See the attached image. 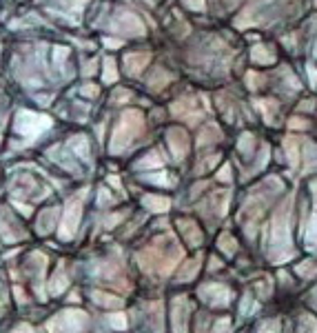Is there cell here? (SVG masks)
Returning <instances> with one entry per match:
<instances>
[{"instance_id": "1", "label": "cell", "mask_w": 317, "mask_h": 333, "mask_svg": "<svg viewBox=\"0 0 317 333\" xmlns=\"http://www.w3.org/2000/svg\"><path fill=\"white\" fill-rule=\"evenodd\" d=\"M142 127H144V118H142V113L140 111H127L125 116H122L118 129L113 131V138H111V151L113 154H118V151H122L127 145H131L133 138H138L142 133Z\"/></svg>"}, {"instance_id": "2", "label": "cell", "mask_w": 317, "mask_h": 333, "mask_svg": "<svg viewBox=\"0 0 317 333\" xmlns=\"http://www.w3.org/2000/svg\"><path fill=\"white\" fill-rule=\"evenodd\" d=\"M51 127V118L42 116V113H34L22 109L16 116V129L20 136H25L27 140H36L40 133H45Z\"/></svg>"}, {"instance_id": "3", "label": "cell", "mask_w": 317, "mask_h": 333, "mask_svg": "<svg viewBox=\"0 0 317 333\" xmlns=\"http://www.w3.org/2000/svg\"><path fill=\"white\" fill-rule=\"evenodd\" d=\"M111 29H116L120 33H127V36H140V33H144V25L140 22L138 16L125 11L111 22Z\"/></svg>"}, {"instance_id": "4", "label": "cell", "mask_w": 317, "mask_h": 333, "mask_svg": "<svg viewBox=\"0 0 317 333\" xmlns=\"http://www.w3.org/2000/svg\"><path fill=\"white\" fill-rule=\"evenodd\" d=\"M171 111L180 118H187L191 125H195L202 116V113L197 111V100L195 98H184V100H180V102H173Z\"/></svg>"}, {"instance_id": "5", "label": "cell", "mask_w": 317, "mask_h": 333, "mask_svg": "<svg viewBox=\"0 0 317 333\" xmlns=\"http://www.w3.org/2000/svg\"><path fill=\"white\" fill-rule=\"evenodd\" d=\"M169 145H171L176 158L182 160L184 156H187V151H189V138H187V133L180 131V129H171V131H169Z\"/></svg>"}, {"instance_id": "6", "label": "cell", "mask_w": 317, "mask_h": 333, "mask_svg": "<svg viewBox=\"0 0 317 333\" xmlns=\"http://www.w3.org/2000/svg\"><path fill=\"white\" fill-rule=\"evenodd\" d=\"M78 218H80V202H71L69 209H67V218H64V225L60 233L63 238H69L71 231H75V225H78Z\"/></svg>"}, {"instance_id": "7", "label": "cell", "mask_w": 317, "mask_h": 333, "mask_svg": "<svg viewBox=\"0 0 317 333\" xmlns=\"http://www.w3.org/2000/svg\"><path fill=\"white\" fill-rule=\"evenodd\" d=\"M146 63H149V54H131L125 58V65H127V71L131 76H138L144 71Z\"/></svg>"}, {"instance_id": "8", "label": "cell", "mask_w": 317, "mask_h": 333, "mask_svg": "<svg viewBox=\"0 0 317 333\" xmlns=\"http://www.w3.org/2000/svg\"><path fill=\"white\" fill-rule=\"evenodd\" d=\"M251 58L255 60V63H259V65H271L273 60V51L268 49V47H264V45H255L253 49H251Z\"/></svg>"}, {"instance_id": "9", "label": "cell", "mask_w": 317, "mask_h": 333, "mask_svg": "<svg viewBox=\"0 0 317 333\" xmlns=\"http://www.w3.org/2000/svg\"><path fill=\"white\" fill-rule=\"evenodd\" d=\"M102 80H105L107 84H111V83H116V80H118V69H116L113 58L105 60V67H102Z\"/></svg>"}, {"instance_id": "10", "label": "cell", "mask_w": 317, "mask_h": 333, "mask_svg": "<svg viewBox=\"0 0 317 333\" xmlns=\"http://www.w3.org/2000/svg\"><path fill=\"white\" fill-rule=\"evenodd\" d=\"M71 149L75 151V154H80L84 160L89 158V151H87V138L84 136H75L73 140H71Z\"/></svg>"}, {"instance_id": "11", "label": "cell", "mask_w": 317, "mask_h": 333, "mask_svg": "<svg viewBox=\"0 0 317 333\" xmlns=\"http://www.w3.org/2000/svg\"><path fill=\"white\" fill-rule=\"evenodd\" d=\"M144 204H146L149 209H153V211H164V209H169V200H164V198H155V196L144 198Z\"/></svg>"}, {"instance_id": "12", "label": "cell", "mask_w": 317, "mask_h": 333, "mask_svg": "<svg viewBox=\"0 0 317 333\" xmlns=\"http://www.w3.org/2000/svg\"><path fill=\"white\" fill-rule=\"evenodd\" d=\"M220 138V131H217V127H206L204 131H202V136L197 138V145H206V142H213Z\"/></svg>"}, {"instance_id": "13", "label": "cell", "mask_w": 317, "mask_h": 333, "mask_svg": "<svg viewBox=\"0 0 317 333\" xmlns=\"http://www.w3.org/2000/svg\"><path fill=\"white\" fill-rule=\"evenodd\" d=\"M169 80H171V76H169L167 71H155V78H151L149 84H151V89H160V87H164Z\"/></svg>"}, {"instance_id": "14", "label": "cell", "mask_w": 317, "mask_h": 333, "mask_svg": "<svg viewBox=\"0 0 317 333\" xmlns=\"http://www.w3.org/2000/svg\"><path fill=\"white\" fill-rule=\"evenodd\" d=\"M284 149H286V154H288V160H291V165L295 166V165H297V142L293 140V138H288V140L284 142Z\"/></svg>"}, {"instance_id": "15", "label": "cell", "mask_w": 317, "mask_h": 333, "mask_svg": "<svg viewBox=\"0 0 317 333\" xmlns=\"http://www.w3.org/2000/svg\"><path fill=\"white\" fill-rule=\"evenodd\" d=\"M257 107H259V109H264V118L268 120V118H273V113H275L277 102H275V100H268V102H266V100H259Z\"/></svg>"}, {"instance_id": "16", "label": "cell", "mask_w": 317, "mask_h": 333, "mask_svg": "<svg viewBox=\"0 0 317 333\" xmlns=\"http://www.w3.org/2000/svg\"><path fill=\"white\" fill-rule=\"evenodd\" d=\"M262 83H264V80L259 78V74H255V71H249V74H247V84L251 89H257Z\"/></svg>"}, {"instance_id": "17", "label": "cell", "mask_w": 317, "mask_h": 333, "mask_svg": "<svg viewBox=\"0 0 317 333\" xmlns=\"http://www.w3.org/2000/svg\"><path fill=\"white\" fill-rule=\"evenodd\" d=\"M158 165H162L158 154H149L146 158H142V163H140V166H158Z\"/></svg>"}, {"instance_id": "18", "label": "cell", "mask_w": 317, "mask_h": 333, "mask_svg": "<svg viewBox=\"0 0 317 333\" xmlns=\"http://www.w3.org/2000/svg\"><path fill=\"white\" fill-rule=\"evenodd\" d=\"M80 91H82L84 98H96L98 96V87H96V84H84Z\"/></svg>"}, {"instance_id": "19", "label": "cell", "mask_w": 317, "mask_h": 333, "mask_svg": "<svg viewBox=\"0 0 317 333\" xmlns=\"http://www.w3.org/2000/svg\"><path fill=\"white\" fill-rule=\"evenodd\" d=\"M189 9H195V11H202L204 9V0H182Z\"/></svg>"}, {"instance_id": "20", "label": "cell", "mask_w": 317, "mask_h": 333, "mask_svg": "<svg viewBox=\"0 0 317 333\" xmlns=\"http://www.w3.org/2000/svg\"><path fill=\"white\" fill-rule=\"evenodd\" d=\"M240 147H242V151H249L251 147H253V136H251V133H244L242 140H240Z\"/></svg>"}, {"instance_id": "21", "label": "cell", "mask_w": 317, "mask_h": 333, "mask_svg": "<svg viewBox=\"0 0 317 333\" xmlns=\"http://www.w3.org/2000/svg\"><path fill=\"white\" fill-rule=\"evenodd\" d=\"M67 54H69V49H64V47H56V51H54V58L58 60V63H64V58H67Z\"/></svg>"}, {"instance_id": "22", "label": "cell", "mask_w": 317, "mask_h": 333, "mask_svg": "<svg viewBox=\"0 0 317 333\" xmlns=\"http://www.w3.org/2000/svg\"><path fill=\"white\" fill-rule=\"evenodd\" d=\"M309 78H311V84L317 87V69L315 67H309Z\"/></svg>"}, {"instance_id": "23", "label": "cell", "mask_w": 317, "mask_h": 333, "mask_svg": "<svg viewBox=\"0 0 317 333\" xmlns=\"http://www.w3.org/2000/svg\"><path fill=\"white\" fill-rule=\"evenodd\" d=\"M105 45H107V47H111V49H118V47H120L122 42H120V40H113V38L109 40V38H107V40H105Z\"/></svg>"}, {"instance_id": "24", "label": "cell", "mask_w": 317, "mask_h": 333, "mask_svg": "<svg viewBox=\"0 0 317 333\" xmlns=\"http://www.w3.org/2000/svg\"><path fill=\"white\" fill-rule=\"evenodd\" d=\"M122 100H129V91H118L116 102H122Z\"/></svg>"}, {"instance_id": "25", "label": "cell", "mask_w": 317, "mask_h": 333, "mask_svg": "<svg viewBox=\"0 0 317 333\" xmlns=\"http://www.w3.org/2000/svg\"><path fill=\"white\" fill-rule=\"evenodd\" d=\"M291 127H306V122L300 120V118H293V120H291Z\"/></svg>"}, {"instance_id": "26", "label": "cell", "mask_w": 317, "mask_h": 333, "mask_svg": "<svg viewBox=\"0 0 317 333\" xmlns=\"http://www.w3.org/2000/svg\"><path fill=\"white\" fill-rule=\"evenodd\" d=\"M220 178H222V180H226V178H229V166H224V169L220 171Z\"/></svg>"}, {"instance_id": "27", "label": "cell", "mask_w": 317, "mask_h": 333, "mask_svg": "<svg viewBox=\"0 0 317 333\" xmlns=\"http://www.w3.org/2000/svg\"><path fill=\"white\" fill-rule=\"evenodd\" d=\"M315 54H317V47H315Z\"/></svg>"}]
</instances>
